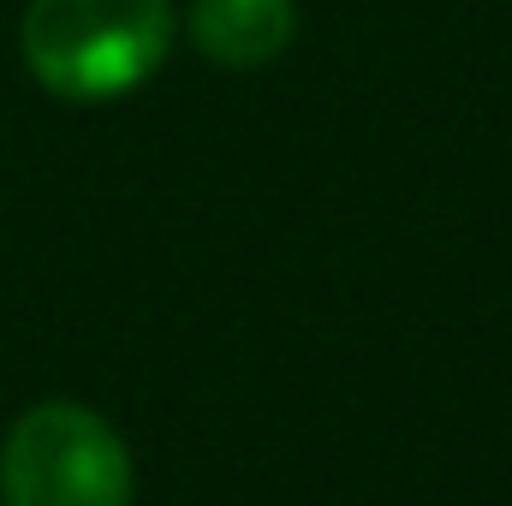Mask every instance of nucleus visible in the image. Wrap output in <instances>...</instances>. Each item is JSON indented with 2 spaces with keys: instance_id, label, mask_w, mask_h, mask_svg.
<instances>
[{
  "instance_id": "1",
  "label": "nucleus",
  "mask_w": 512,
  "mask_h": 506,
  "mask_svg": "<svg viewBox=\"0 0 512 506\" xmlns=\"http://www.w3.org/2000/svg\"><path fill=\"white\" fill-rule=\"evenodd\" d=\"M173 0H30L18 48L30 78L60 102H114L173 54Z\"/></svg>"
},
{
  "instance_id": "2",
  "label": "nucleus",
  "mask_w": 512,
  "mask_h": 506,
  "mask_svg": "<svg viewBox=\"0 0 512 506\" xmlns=\"http://www.w3.org/2000/svg\"><path fill=\"white\" fill-rule=\"evenodd\" d=\"M131 495L126 441L90 405H30L0 441V506H131Z\"/></svg>"
},
{
  "instance_id": "3",
  "label": "nucleus",
  "mask_w": 512,
  "mask_h": 506,
  "mask_svg": "<svg viewBox=\"0 0 512 506\" xmlns=\"http://www.w3.org/2000/svg\"><path fill=\"white\" fill-rule=\"evenodd\" d=\"M185 36L221 72H262L292 48L298 6L292 0H191Z\"/></svg>"
}]
</instances>
